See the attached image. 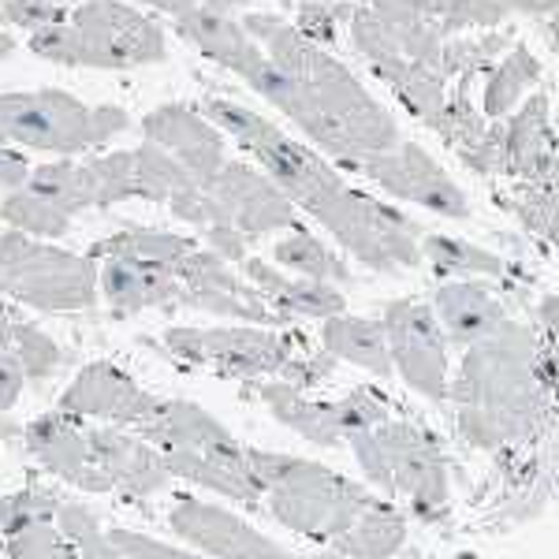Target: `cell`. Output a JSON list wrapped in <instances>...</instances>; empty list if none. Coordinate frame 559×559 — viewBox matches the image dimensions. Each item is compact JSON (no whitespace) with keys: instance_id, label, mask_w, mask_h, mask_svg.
<instances>
[{"instance_id":"277c9868","label":"cell","mask_w":559,"mask_h":559,"mask_svg":"<svg viewBox=\"0 0 559 559\" xmlns=\"http://www.w3.org/2000/svg\"><path fill=\"white\" fill-rule=\"evenodd\" d=\"M0 292L38 310H83L97 299V265L23 231L0 236Z\"/></svg>"},{"instance_id":"e0dca14e","label":"cell","mask_w":559,"mask_h":559,"mask_svg":"<svg viewBox=\"0 0 559 559\" xmlns=\"http://www.w3.org/2000/svg\"><path fill=\"white\" fill-rule=\"evenodd\" d=\"M324 340H329L332 350H340V355H347V358H355V362L377 369V373H384V369H388L381 332H377L373 324H366V321H332L329 329H324Z\"/></svg>"},{"instance_id":"603a6c76","label":"cell","mask_w":559,"mask_h":559,"mask_svg":"<svg viewBox=\"0 0 559 559\" xmlns=\"http://www.w3.org/2000/svg\"><path fill=\"white\" fill-rule=\"evenodd\" d=\"M142 8H153V12L168 15V20H183V15H191L202 8V0H139Z\"/></svg>"},{"instance_id":"9a60e30c","label":"cell","mask_w":559,"mask_h":559,"mask_svg":"<svg viewBox=\"0 0 559 559\" xmlns=\"http://www.w3.org/2000/svg\"><path fill=\"white\" fill-rule=\"evenodd\" d=\"M0 216L12 224V231H23V236H31V239H60V236H68V228H71V216L60 210V205H52L49 198L34 194L26 183L4 194Z\"/></svg>"},{"instance_id":"d6986e66","label":"cell","mask_w":559,"mask_h":559,"mask_svg":"<svg viewBox=\"0 0 559 559\" xmlns=\"http://www.w3.org/2000/svg\"><path fill=\"white\" fill-rule=\"evenodd\" d=\"M276 261H284L287 269H299L306 276H344V265L310 236H292L276 247Z\"/></svg>"},{"instance_id":"4fadbf2b","label":"cell","mask_w":559,"mask_h":559,"mask_svg":"<svg viewBox=\"0 0 559 559\" xmlns=\"http://www.w3.org/2000/svg\"><path fill=\"white\" fill-rule=\"evenodd\" d=\"M26 187H31L34 194L49 198L52 205H60L68 216H79L86 210H102L90 160L57 157V160H45V165H34Z\"/></svg>"},{"instance_id":"5b68a950","label":"cell","mask_w":559,"mask_h":559,"mask_svg":"<svg viewBox=\"0 0 559 559\" xmlns=\"http://www.w3.org/2000/svg\"><path fill=\"white\" fill-rule=\"evenodd\" d=\"M142 139L168 150L194 183L210 187L213 176L224 168V131L205 120L198 105H160L142 120Z\"/></svg>"},{"instance_id":"cb8c5ba5","label":"cell","mask_w":559,"mask_h":559,"mask_svg":"<svg viewBox=\"0 0 559 559\" xmlns=\"http://www.w3.org/2000/svg\"><path fill=\"white\" fill-rule=\"evenodd\" d=\"M242 4V0H202V8H210V12H236V8Z\"/></svg>"},{"instance_id":"3957f363","label":"cell","mask_w":559,"mask_h":559,"mask_svg":"<svg viewBox=\"0 0 559 559\" xmlns=\"http://www.w3.org/2000/svg\"><path fill=\"white\" fill-rule=\"evenodd\" d=\"M139 429L160 448L168 471L210 485L216 492L239 496V500L254 496V471L247 466V459L231 444L228 432L194 403H157L153 418L142 421Z\"/></svg>"},{"instance_id":"44dd1931","label":"cell","mask_w":559,"mask_h":559,"mask_svg":"<svg viewBox=\"0 0 559 559\" xmlns=\"http://www.w3.org/2000/svg\"><path fill=\"white\" fill-rule=\"evenodd\" d=\"M23 388V366L12 350V321L0 313V411H8L20 400Z\"/></svg>"},{"instance_id":"30bf717a","label":"cell","mask_w":559,"mask_h":559,"mask_svg":"<svg viewBox=\"0 0 559 559\" xmlns=\"http://www.w3.org/2000/svg\"><path fill=\"white\" fill-rule=\"evenodd\" d=\"M176 534H183L194 545L210 548V552L224 559H284L280 548H273L269 540H261L258 534H250L242 522L228 519L224 511L205 508V503L187 500L183 508H176L173 515Z\"/></svg>"},{"instance_id":"ac0fdd59","label":"cell","mask_w":559,"mask_h":559,"mask_svg":"<svg viewBox=\"0 0 559 559\" xmlns=\"http://www.w3.org/2000/svg\"><path fill=\"white\" fill-rule=\"evenodd\" d=\"M12 350L23 366V377H34V381H45L52 377L64 362L60 347L52 344L45 332H38L34 324H23V321H12Z\"/></svg>"},{"instance_id":"9c48e42d","label":"cell","mask_w":559,"mask_h":559,"mask_svg":"<svg viewBox=\"0 0 559 559\" xmlns=\"http://www.w3.org/2000/svg\"><path fill=\"white\" fill-rule=\"evenodd\" d=\"M26 444H31V452L38 455L49 471L64 474L68 481L83 485L90 492L112 489V477L94 463V455H90V440L83 432L71 429V421L64 414H49V418H38L34 426H26Z\"/></svg>"},{"instance_id":"7402d4cb","label":"cell","mask_w":559,"mask_h":559,"mask_svg":"<svg viewBox=\"0 0 559 559\" xmlns=\"http://www.w3.org/2000/svg\"><path fill=\"white\" fill-rule=\"evenodd\" d=\"M31 160L23 157V150L0 146V191H15L31 179Z\"/></svg>"},{"instance_id":"ffe728a7","label":"cell","mask_w":559,"mask_h":559,"mask_svg":"<svg viewBox=\"0 0 559 559\" xmlns=\"http://www.w3.org/2000/svg\"><path fill=\"white\" fill-rule=\"evenodd\" d=\"M68 8H60L57 0H0V26H15V31H41V26L57 23Z\"/></svg>"},{"instance_id":"484cf974","label":"cell","mask_w":559,"mask_h":559,"mask_svg":"<svg viewBox=\"0 0 559 559\" xmlns=\"http://www.w3.org/2000/svg\"><path fill=\"white\" fill-rule=\"evenodd\" d=\"M280 4H313V0H280Z\"/></svg>"},{"instance_id":"6da1fadb","label":"cell","mask_w":559,"mask_h":559,"mask_svg":"<svg viewBox=\"0 0 559 559\" xmlns=\"http://www.w3.org/2000/svg\"><path fill=\"white\" fill-rule=\"evenodd\" d=\"M31 52L64 68L134 71L160 64L168 57V38L160 23L123 0H86L34 31Z\"/></svg>"},{"instance_id":"52a82bcc","label":"cell","mask_w":559,"mask_h":559,"mask_svg":"<svg viewBox=\"0 0 559 559\" xmlns=\"http://www.w3.org/2000/svg\"><path fill=\"white\" fill-rule=\"evenodd\" d=\"M210 191L242 236H265V231L287 228L295 221L287 194L269 176L239 165V160H224V168L213 176Z\"/></svg>"},{"instance_id":"2e32d148","label":"cell","mask_w":559,"mask_h":559,"mask_svg":"<svg viewBox=\"0 0 559 559\" xmlns=\"http://www.w3.org/2000/svg\"><path fill=\"white\" fill-rule=\"evenodd\" d=\"M134 183H139V198H146V202H168L179 187L194 183V179L187 176V168L173 153L142 139V146L134 150Z\"/></svg>"},{"instance_id":"7a4b0ae2","label":"cell","mask_w":559,"mask_h":559,"mask_svg":"<svg viewBox=\"0 0 559 559\" xmlns=\"http://www.w3.org/2000/svg\"><path fill=\"white\" fill-rule=\"evenodd\" d=\"M131 116L116 105H86L68 90H15L0 94V146L83 157L120 139Z\"/></svg>"},{"instance_id":"8992f818","label":"cell","mask_w":559,"mask_h":559,"mask_svg":"<svg viewBox=\"0 0 559 559\" xmlns=\"http://www.w3.org/2000/svg\"><path fill=\"white\" fill-rule=\"evenodd\" d=\"M165 344L183 362H205L224 373H261V369H276L284 358V344L276 336L247 329H173Z\"/></svg>"},{"instance_id":"8fae6325","label":"cell","mask_w":559,"mask_h":559,"mask_svg":"<svg viewBox=\"0 0 559 559\" xmlns=\"http://www.w3.org/2000/svg\"><path fill=\"white\" fill-rule=\"evenodd\" d=\"M97 287L116 306V313H139L150 306H168L179 302V276L173 269H153V265H131V261L105 258V265L97 269Z\"/></svg>"},{"instance_id":"7c38bea8","label":"cell","mask_w":559,"mask_h":559,"mask_svg":"<svg viewBox=\"0 0 559 559\" xmlns=\"http://www.w3.org/2000/svg\"><path fill=\"white\" fill-rule=\"evenodd\" d=\"M90 455L102 471L112 477V481L128 485L134 496H146L153 489L165 485V459L153 452L150 444L142 440L128 437V432H116V429H97L90 432Z\"/></svg>"},{"instance_id":"d4e9b609","label":"cell","mask_w":559,"mask_h":559,"mask_svg":"<svg viewBox=\"0 0 559 559\" xmlns=\"http://www.w3.org/2000/svg\"><path fill=\"white\" fill-rule=\"evenodd\" d=\"M12 52H15V38L4 31V26H0V60H8Z\"/></svg>"},{"instance_id":"ba28073f","label":"cell","mask_w":559,"mask_h":559,"mask_svg":"<svg viewBox=\"0 0 559 559\" xmlns=\"http://www.w3.org/2000/svg\"><path fill=\"white\" fill-rule=\"evenodd\" d=\"M157 403L160 400L142 392L128 373H120V369L108 362H97L86 366L75 377V384L60 400V411L86 414V418H108V421H120V426H142V421L153 418Z\"/></svg>"},{"instance_id":"5bb4252c","label":"cell","mask_w":559,"mask_h":559,"mask_svg":"<svg viewBox=\"0 0 559 559\" xmlns=\"http://www.w3.org/2000/svg\"><path fill=\"white\" fill-rule=\"evenodd\" d=\"M198 247L194 239L176 236V231H157V228H128L116 231L102 242H94L90 258H116L131 261V265H153V269H173Z\"/></svg>"}]
</instances>
